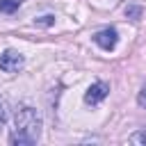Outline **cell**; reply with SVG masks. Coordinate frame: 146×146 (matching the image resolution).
<instances>
[{"label":"cell","instance_id":"6","mask_svg":"<svg viewBox=\"0 0 146 146\" xmlns=\"http://www.w3.org/2000/svg\"><path fill=\"white\" fill-rule=\"evenodd\" d=\"M7 116H9V107H7V100L0 98V128L7 123Z\"/></svg>","mask_w":146,"mask_h":146},{"label":"cell","instance_id":"7","mask_svg":"<svg viewBox=\"0 0 146 146\" xmlns=\"http://www.w3.org/2000/svg\"><path fill=\"white\" fill-rule=\"evenodd\" d=\"M130 141H132V144H146V132H137V135H132Z\"/></svg>","mask_w":146,"mask_h":146},{"label":"cell","instance_id":"2","mask_svg":"<svg viewBox=\"0 0 146 146\" xmlns=\"http://www.w3.org/2000/svg\"><path fill=\"white\" fill-rule=\"evenodd\" d=\"M23 64H25V59H23V55L16 52V50H5V52L0 55V68H2L5 73H16V71L23 68Z\"/></svg>","mask_w":146,"mask_h":146},{"label":"cell","instance_id":"4","mask_svg":"<svg viewBox=\"0 0 146 146\" xmlns=\"http://www.w3.org/2000/svg\"><path fill=\"white\" fill-rule=\"evenodd\" d=\"M94 41H96L103 50H114V46H116V41H119V34H116L114 27H105V30H100V32L94 34Z\"/></svg>","mask_w":146,"mask_h":146},{"label":"cell","instance_id":"9","mask_svg":"<svg viewBox=\"0 0 146 146\" xmlns=\"http://www.w3.org/2000/svg\"><path fill=\"white\" fill-rule=\"evenodd\" d=\"M39 23H41V25H50V23H52V16H43Z\"/></svg>","mask_w":146,"mask_h":146},{"label":"cell","instance_id":"5","mask_svg":"<svg viewBox=\"0 0 146 146\" xmlns=\"http://www.w3.org/2000/svg\"><path fill=\"white\" fill-rule=\"evenodd\" d=\"M21 2H23V0H0V11L11 14V11H16V9L21 7Z\"/></svg>","mask_w":146,"mask_h":146},{"label":"cell","instance_id":"8","mask_svg":"<svg viewBox=\"0 0 146 146\" xmlns=\"http://www.w3.org/2000/svg\"><path fill=\"white\" fill-rule=\"evenodd\" d=\"M137 103H139V107L146 110V87H141V91H139V96H137Z\"/></svg>","mask_w":146,"mask_h":146},{"label":"cell","instance_id":"3","mask_svg":"<svg viewBox=\"0 0 146 146\" xmlns=\"http://www.w3.org/2000/svg\"><path fill=\"white\" fill-rule=\"evenodd\" d=\"M107 94H110V84L107 82H94L84 94V103L87 105H98L100 100L107 98Z\"/></svg>","mask_w":146,"mask_h":146},{"label":"cell","instance_id":"1","mask_svg":"<svg viewBox=\"0 0 146 146\" xmlns=\"http://www.w3.org/2000/svg\"><path fill=\"white\" fill-rule=\"evenodd\" d=\"M39 132H41V116L34 107H21L14 116V130L9 135V141L11 144H34L39 139Z\"/></svg>","mask_w":146,"mask_h":146}]
</instances>
